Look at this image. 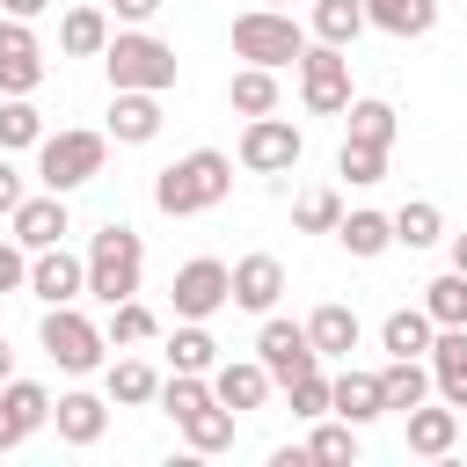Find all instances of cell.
Masks as SVG:
<instances>
[{
  "mask_svg": "<svg viewBox=\"0 0 467 467\" xmlns=\"http://www.w3.org/2000/svg\"><path fill=\"white\" fill-rule=\"evenodd\" d=\"M226 190H234V161H226L219 146H197V153H182V161H168V168L153 175V204H161L168 219L212 212V204H226Z\"/></svg>",
  "mask_w": 467,
  "mask_h": 467,
  "instance_id": "6da1fadb",
  "label": "cell"
},
{
  "mask_svg": "<svg viewBox=\"0 0 467 467\" xmlns=\"http://www.w3.org/2000/svg\"><path fill=\"white\" fill-rule=\"evenodd\" d=\"M139 277H146V241H139V226L109 219V226L88 241V299H102V306L139 299Z\"/></svg>",
  "mask_w": 467,
  "mask_h": 467,
  "instance_id": "7a4b0ae2",
  "label": "cell"
},
{
  "mask_svg": "<svg viewBox=\"0 0 467 467\" xmlns=\"http://www.w3.org/2000/svg\"><path fill=\"white\" fill-rule=\"evenodd\" d=\"M36 343H44V358H51L58 372H73V379L102 372V358H109V328H95V321L80 314V299H73V306H44Z\"/></svg>",
  "mask_w": 467,
  "mask_h": 467,
  "instance_id": "3957f363",
  "label": "cell"
},
{
  "mask_svg": "<svg viewBox=\"0 0 467 467\" xmlns=\"http://www.w3.org/2000/svg\"><path fill=\"white\" fill-rule=\"evenodd\" d=\"M102 73H109V88L168 95V88H175V44H161L153 29H117L109 51H102Z\"/></svg>",
  "mask_w": 467,
  "mask_h": 467,
  "instance_id": "277c9868",
  "label": "cell"
},
{
  "mask_svg": "<svg viewBox=\"0 0 467 467\" xmlns=\"http://www.w3.org/2000/svg\"><path fill=\"white\" fill-rule=\"evenodd\" d=\"M102 161H109V131H44V146H36V182L58 190V197H73L80 182L102 175Z\"/></svg>",
  "mask_w": 467,
  "mask_h": 467,
  "instance_id": "5b68a950",
  "label": "cell"
},
{
  "mask_svg": "<svg viewBox=\"0 0 467 467\" xmlns=\"http://www.w3.org/2000/svg\"><path fill=\"white\" fill-rule=\"evenodd\" d=\"M306 29L292 22V7H248L234 15V58L241 66H299Z\"/></svg>",
  "mask_w": 467,
  "mask_h": 467,
  "instance_id": "8992f818",
  "label": "cell"
},
{
  "mask_svg": "<svg viewBox=\"0 0 467 467\" xmlns=\"http://www.w3.org/2000/svg\"><path fill=\"white\" fill-rule=\"evenodd\" d=\"M299 102L314 109V117H343L350 109V51L343 44H306L299 51Z\"/></svg>",
  "mask_w": 467,
  "mask_h": 467,
  "instance_id": "52a82bcc",
  "label": "cell"
},
{
  "mask_svg": "<svg viewBox=\"0 0 467 467\" xmlns=\"http://www.w3.org/2000/svg\"><path fill=\"white\" fill-rule=\"evenodd\" d=\"M299 153H306V139H299V124L292 117H248L241 124V146H234V161L248 168V175H292L299 168Z\"/></svg>",
  "mask_w": 467,
  "mask_h": 467,
  "instance_id": "ba28073f",
  "label": "cell"
},
{
  "mask_svg": "<svg viewBox=\"0 0 467 467\" xmlns=\"http://www.w3.org/2000/svg\"><path fill=\"white\" fill-rule=\"evenodd\" d=\"M168 299H175V321H212L219 306H234V263H219V255H190V263L175 270Z\"/></svg>",
  "mask_w": 467,
  "mask_h": 467,
  "instance_id": "9c48e42d",
  "label": "cell"
},
{
  "mask_svg": "<svg viewBox=\"0 0 467 467\" xmlns=\"http://www.w3.org/2000/svg\"><path fill=\"white\" fill-rule=\"evenodd\" d=\"M255 358L270 365V379H277V387H292L299 372H314V365H321V350H314L306 321H285V314H263V328H255Z\"/></svg>",
  "mask_w": 467,
  "mask_h": 467,
  "instance_id": "30bf717a",
  "label": "cell"
},
{
  "mask_svg": "<svg viewBox=\"0 0 467 467\" xmlns=\"http://www.w3.org/2000/svg\"><path fill=\"white\" fill-rule=\"evenodd\" d=\"M44 44L22 15H0V95H36L44 88Z\"/></svg>",
  "mask_w": 467,
  "mask_h": 467,
  "instance_id": "8fae6325",
  "label": "cell"
},
{
  "mask_svg": "<svg viewBox=\"0 0 467 467\" xmlns=\"http://www.w3.org/2000/svg\"><path fill=\"white\" fill-rule=\"evenodd\" d=\"M29 299H44V306L88 299V255H73L66 241H58V248H36V255H29Z\"/></svg>",
  "mask_w": 467,
  "mask_h": 467,
  "instance_id": "7c38bea8",
  "label": "cell"
},
{
  "mask_svg": "<svg viewBox=\"0 0 467 467\" xmlns=\"http://www.w3.org/2000/svg\"><path fill=\"white\" fill-rule=\"evenodd\" d=\"M51 423V387L44 379H0V452L29 445Z\"/></svg>",
  "mask_w": 467,
  "mask_h": 467,
  "instance_id": "4fadbf2b",
  "label": "cell"
},
{
  "mask_svg": "<svg viewBox=\"0 0 467 467\" xmlns=\"http://www.w3.org/2000/svg\"><path fill=\"white\" fill-rule=\"evenodd\" d=\"M117 146H153L161 139V95L146 88H109V124H102Z\"/></svg>",
  "mask_w": 467,
  "mask_h": 467,
  "instance_id": "5bb4252c",
  "label": "cell"
},
{
  "mask_svg": "<svg viewBox=\"0 0 467 467\" xmlns=\"http://www.w3.org/2000/svg\"><path fill=\"white\" fill-rule=\"evenodd\" d=\"M7 226H15V241L36 255V248H58V241L73 234V212H66V197H58V190H44V197H22Z\"/></svg>",
  "mask_w": 467,
  "mask_h": 467,
  "instance_id": "9a60e30c",
  "label": "cell"
},
{
  "mask_svg": "<svg viewBox=\"0 0 467 467\" xmlns=\"http://www.w3.org/2000/svg\"><path fill=\"white\" fill-rule=\"evenodd\" d=\"M109 409H117V401H109V394H88V387H73V394H58V401H51V423H58V445H80V452H88V445H95V438L109 431Z\"/></svg>",
  "mask_w": 467,
  "mask_h": 467,
  "instance_id": "2e32d148",
  "label": "cell"
},
{
  "mask_svg": "<svg viewBox=\"0 0 467 467\" xmlns=\"http://www.w3.org/2000/svg\"><path fill=\"white\" fill-rule=\"evenodd\" d=\"M270 387H277V379H270L263 358H219V365H212V394H219L234 416H241V409H263Z\"/></svg>",
  "mask_w": 467,
  "mask_h": 467,
  "instance_id": "e0dca14e",
  "label": "cell"
},
{
  "mask_svg": "<svg viewBox=\"0 0 467 467\" xmlns=\"http://www.w3.org/2000/svg\"><path fill=\"white\" fill-rule=\"evenodd\" d=\"M277 299H285V263L263 255V248L241 255V263H234V306H241V314H270Z\"/></svg>",
  "mask_w": 467,
  "mask_h": 467,
  "instance_id": "ac0fdd59",
  "label": "cell"
},
{
  "mask_svg": "<svg viewBox=\"0 0 467 467\" xmlns=\"http://www.w3.org/2000/svg\"><path fill=\"white\" fill-rule=\"evenodd\" d=\"M401 423H409V452H416V460H445V452L460 445V409H452V401H438V409L416 401Z\"/></svg>",
  "mask_w": 467,
  "mask_h": 467,
  "instance_id": "d6986e66",
  "label": "cell"
},
{
  "mask_svg": "<svg viewBox=\"0 0 467 467\" xmlns=\"http://www.w3.org/2000/svg\"><path fill=\"white\" fill-rule=\"evenodd\" d=\"M379 394H387V409H394V416H409L416 401H431V394H438L431 358H387V365H379Z\"/></svg>",
  "mask_w": 467,
  "mask_h": 467,
  "instance_id": "ffe728a7",
  "label": "cell"
},
{
  "mask_svg": "<svg viewBox=\"0 0 467 467\" xmlns=\"http://www.w3.org/2000/svg\"><path fill=\"white\" fill-rule=\"evenodd\" d=\"M431 379H438V401L467 409V328H438L431 336Z\"/></svg>",
  "mask_w": 467,
  "mask_h": 467,
  "instance_id": "44dd1931",
  "label": "cell"
},
{
  "mask_svg": "<svg viewBox=\"0 0 467 467\" xmlns=\"http://www.w3.org/2000/svg\"><path fill=\"white\" fill-rule=\"evenodd\" d=\"M109 36H117V29H109V7H66V15H58V51H66V58H102Z\"/></svg>",
  "mask_w": 467,
  "mask_h": 467,
  "instance_id": "7402d4cb",
  "label": "cell"
},
{
  "mask_svg": "<svg viewBox=\"0 0 467 467\" xmlns=\"http://www.w3.org/2000/svg\"><path fill=\"white\" fill-rule=\"evenodd\" d=\"M306 336H314V350H321V358H350V350H358V336H365V321H358L343 299H321V306L306 314Z\"/></svg>",
  "mask_w": 467,
  "mask_h": 467,
  "instance_id": "603a6c76",
  "label": "cell"
},
{
  "mask_svg": "<svg viewBox=\"0 0 467 467\" xmlns=\"http://www.w3.org/2000/svg\"><path fill=\"white\" fill-rule=\"evenodd\" d=\"M328 394H336V416H343V423H358V431H365L372 416H387L379 372H358V365H350V372H336V379H328Z\"/></svg>",
  "mask_w": 467,
  "mask_h": 467,
  "instance_id": "cb8c5ba5",
  "label": "cell"
},
{
  "mask_svg": "<svg viewBox=\"0 0 467 467\" xmlns=\"http://www.w3.org/2000/svg\"><path fill=\"white\" fill-rule=\"evenodd\" d=\"M365 22L379 29V36H431L438 29V0H365Z\"/></svg>",
  "mask_w": 467,
  "mask_h": 467,
  "instance_id": "d4e9b609",
  "label": "cell"
},
{
  "mask_svg": "<svg viewBox=\"0 0 467 467\" xmlns=\"http://www.w3.org/2000/svg\"><path fill=\"white\" fill-rule=\"evenodd\" d=\"M431 336H438V321H431L423 306H394V314L379 321V350H387V358H431Z\"/></svg>",
  "mask_w": 467,
  "mask_h": 467,
  "instance_id": "484cf974",
  "label": "cell"
},
{
  "mask_svg": "<svg viewBox=\"0 0 467 467\" xmlns=\"http://www.w3.org/2000/svg\"><path fill=\"white\" fill-rule=\"evenodd\" d=\"M336 241H343V255L372 263V255H387V248H394V212H343Z\"/></svg>",
  "mask_w": 467,
  "mask_h": 467,
  "instance_id": "4316f807",
  "label": "cell"
},
{
  "mask_svg": "<svg viewBox=\"0 0 467 467\" xmlns=\"http://www.w3.org/2000/svg\"><path fill=\"white\" fill-rule=\"evenodd\" d=\"M102 394H109L117 409H146V401H161V372H153L146 358H117V365L102 372Z\"/></svg>",
  "mask_w": 467,
  "mask_h": 467,
  "instance_id": "83f0119b",
  "label": "cell"
},
{
  "mask_svg": "<svg viewBox=\"0 0 467 467\" xmlns=\"http://www.w3.org/2000/svg\"><path fill=\"white\" fill-rule=\"evenodd\" d=\"M372 22H365V0H314V15H306V36H321V44H358Z\"/></svg>",
  "mask_w": 467,
  "mask_h": 467,
  "instance_id": "f1b7e54d",
  "label": "cell"
},
{
  "mask_svg": "<svg viewBox=\"0 0 467 467\" xmlns=\"http://www.w3.org/2000/svg\"><path fill=\"white\" fill-rule=\"evenodd\" d=\"M343 139H365V146H394V131H401V117H394V102L387 95H350V109H343Z\"/></svg>",
  "mask_w": 467,
  "mask_h": 467,
  "instance_id": "f546056e",
  "label": "cell"
},
{
  "mask_svg": "<svg viewBox=\"0 0 467 467\" xmlns=\"http://www.w3.org/2000/svg\"><path fill=\"white\" fill-rule=\"evenodd\" d=\"M44 146V109L29 95H0V153H36Z\"/></svg>",
  "mask_w": 467,
  "mask_h": 467,
  "instance_id": "4dcf8cb0",
  "label": "cell"
},
{
  "mask_svg": "<svg viewBox=\"0 0 467 467\" xmlns=\"http://www.w3.org/2000/svg\"><path fill=\"white\" fill-rule=\"evenodd\" d=\"M226 102H234L241 117H270V109H277V66H241V73L226 80Z\"/></svg>",
  "mask_w": 467,
  "mask_h": 467,
  "instance_id": "1f68e13d",
  "label": "cell"
},
{
  "mask_svg": "<svg viewBox=\"0 0 467 467\" xmlns=\"http://www.w3.org/2000/svg\"><path fill=\"white\" fill-rule=\"evenodd\" d=\"M438 241H445V212L431 197H409L394 212V248H438Z\"/></svg>",
  "mask_w": 467,
  "mask_h": 467,
  "instance_id": "d6a6232c",
  "label": "cell"
},
{
  "mask_svg": "<svg viewBox=\"0 0 467 467\" xmlns=\"http://www.w3.org/2000/svg\"><path fill=\"white\" fill-rule=\"evenodd\" d=\"M168 365H175V372H212V365H219V336H212L204 321H175V336H168Z\"/></svg>",
  "mask_w": 467,
  "mask_h": 467,
  "instance_id": "836d02e7",
  "label": "cell"
},
{
  "mask_svg": "<svg viewBox=\"0 0 467 467\" xmlns=\"http://www.w3.org/2000/svg\"><path fill=\"white\" fill-rule=\"evenodd\" d=\"M182 438H190V452H226V445H234V409H226V401L190 409V416H182Z\"/></svg>",
  "mask_w": 467,
  "mask_h": 467,
  "instance_id": "e575fe53",
  "label": "cell"
},
{
  "mask_svg": "<svg viewBox=\"0 0 467 467\" xmlns=\"http://www.w3.org/2000/svg\"><path fill=\"white\" fill-rule=\"evenodd\" d=\"M423 314H431L438 328H467V270L431 277V285H423Z\"/></svg>",
  "mask_w": 467,
  "mask_h": 467,
  "instance_id": "d590c367",
  "label": "cell"
},
{
  "mask_svg": "<svg viewBox=\"0 0 467 467\" xmlns=\"http://www.w3.org/2000/svg\"><path fill=\"white\" fill-rule=\"evenodd\" d=\"M387 153H394V146L343 139V146H336V175H343V182H358V190H372V182H387Z\"/></svg>",
  "mask_w": 467,
  "mask_h": 467,
  "instance_id": "8d00e7d4",
  "label": "cell"
},
{
  "mask_svg": "<svg viewBox=\"0 0 467 467\" xmlns=\"http://www.w3.org/2000/svg\"><path fill=\"white\" fill-rule=\"evenodd\" d=\"M292 226H299V234H336V226H343V197H336L328 182L299 190V197H292Z\"/></svg>",
  "mask_w": 467,
  "mask_h": 467,
  "instance_id": "74e56055",
  "label": "cell"
},
{
  "mask_svg": "<svg viewBox=\"0 0 467 467\" xmlns=\"http://www.w3.org/2000/svg\"><path fill=\"white\" fill-rule=\"evenodd\" d=\"M153 336H161L153 306H139V299H117V306H109V343H117V350H139V343H153Z\"/></svg>",
  "mask_w": 467,
  "mask_h": 467,
  "instance_id": "f35d334b",
  "label": "cell"
},
{
  "mask_svg": "<svg viewBox=\"0 0 467 467\" xmlns=\"http://www.w3.org/2000/svg\"><path fill=\"white\" fill-rule=\"evenodd\" d=\"M306 460H336V467L358 460V423H343V416H336V423L314 416V431H306Z\"/></svg>",
  "mask_w": 467,
  "mask_h": 467,
  "instance_id": "ab89813d",
  "label": "cell"
},
{
  "mask_svg": "<svg viewBox=\"0 0 467 467\" xmlns=\"http://www.w3.org/2000/svg\"><path fill=\"white\" fill-rule=\"evenodd\" d=\"M285 394H292V416H306V423H314V416H336V394H328V372H321V365L299 372Z\"/></svg>",
  "mask_w": 467,
  "mask_h": 467,
  "instance_id": "60d3db41",
  "label": "cell"
},
{
  "mask_svg": "<svg viewBox=\"0 0 467 467\" xmlns=\"http://www.w3.org/2000/svg\"><path fill=\"white\" fill-rule=\"evenodd\" d=\"M0 292H29V248L15 234H0Z\"/></svg>",
  "mask_w": 467,
  "mask_h": 467,
  "instance_id": "b9f144b4",
  "label": "cell"
},
{
  "mask_svg": "<svg viewBox=\"0 0 467 467\" xmlns=\"http://www.w3.org/2000/svg\"><path fill=\"white\" fill-rule=\"evenodd\" d=\"M161 7H168V0H109V15H117L124 29H146V22L161 15Z\"/></svg>",
  "mask_w": 467,
  "mask_h": 467,
  "instance_id": "7bdbcfd3",
  "label": "cell"
},
{
  "mask_svg": "<svg viewBox=\"0 0 467 467\" xmlns=\"http://www.w3.org/2000/svg\"><path fill=\"white\" fill-rule=\"evenodd\" d=\"M29 190H22V175L7 168V153H0V219H15V204H22Z\"/></svg>",
  "mask_w": 467,
  "mask_h": 467,
  "instance_id": "ee69618b",
  "label": "cell"
},
{
  "mask_svg": "<svg viewBox=\"0 0 467 467\" xmlns=\"http://www.w3.org/2000/svg\"><path fill=\"white\" fill-rule=\"evenodd\" d=\"M44 7H51V0H0V15H22V22H36Z\"/></svg>",
  "mask_w": 467,
  "mask_h": 467,
  "instance_id": "f6af8a7d",
  "label": "cell"
},
{
  "mask_svg": "<svg viewBox=\"0 0 467 467\" xmlns=\"http://www.w3.org/2000/svg\"><path fill=\"white\" fill-rule=\"evenodd\" d=\"M0 379H15V343L0 336Z\"/></svg>",
  "mask_w": 467,
  "mask_h": 467,
  "instance_id": "bcb514c9",
  "label": "cell"
},
{
  "mask_svg": "<svg viewBox=\"0 0 467 467\" xmlns=\"http://www.w3.org/2000/svg\"><path fill=\"white\" fill-rule=\"evenodd\" d=\"M452 270H467V234H452Z\"/></svg>",
  "mask_w": 467,
  "mask_h": 467,
  "instance_id": "7dc6e473",
  "label": "cell"
},
{
  "mask_svg": "<svg viewBox=\"0 0 467 467\" xmlns=\"http://www.w3.org/2000/svg\"><path fill=\"white\" fill-rule=\"evenodd\" d=\"M263 7H292V0H263Z\"/></svg>",
  "mask_w": 467,
  "mask_h": 467,
  "instance_id": "c3c4849f",
  "label": "cell"
}]
</instances>
